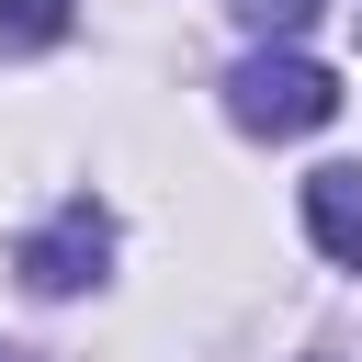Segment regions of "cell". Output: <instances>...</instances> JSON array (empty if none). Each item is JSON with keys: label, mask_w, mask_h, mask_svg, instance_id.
Wrapping results in <instances>:
<instances>
[{"label": "cell", "mask_w": 362, "mask_h": 362, "mask_svg": "<svg viewBox=\"0 0 362 362\" xmlns=\"http://www.w3.org/2000/svg\"><path fill=\"white\" fill-rule=\"evenodd\" d=\"M226 113H238L249 136H317V124L339 113V79H328L317 57H294V45H260V57L226 68Z\"/></svg>", "instance_id": "cell-1"}, {"label": "cell", "mask_w": 362, "mask_h": 362, "mask_svg": "<svg viewBox=\"0 0 362 362\" xmlns=\"http://www.w3.org/2000/svg\"><path fill=\"white\" fill-rule=\"evenodd\" d=\"M102 260H113V215L102 204H57V226L23 238V294H79Z\"/></svg>", "instance_id": "cell-2"}, {"label": "cell", "mask_w": 362, "mask_h": 362, "mask_svg": "<svg viewBox=\"0 0 362 362\" xmlns=\"http://www.w3.org/2000/svg\"><path fill=\"white\" fill-rule=\"evenodd\" d=\"M305 238L339 272H362V170H305Z\"/></svg>", "instance_id": "cell-3"}, {"label": "cell", "mask_w": 362, "mask_h": 362, "mask_svg": "<svg viewBox=\"0 0 362 362\" xmlns=\"http://www.w3.org/2000/svg\"><path fill=\"white\" fill-rule=\"evenodd\" d=\"M79 0H0V45H57Z\"/></svg>", "instance_id": "cell-4"}, {"label": "cell", "mask_w": 362, "mask_h": 362, "mask_svg": "<svg viewBox=\"0 0 362 362\" xmlns=\"http://www.w3.org/2000/svg\"><path fill=\"white\" fill-rule=\"evenodd\" d=\"M238 23H249V34H305L317 0H238Z\"/></svg>", "instance_id": "cell-5"}, {"label": "cell", "mask_w": 362, "mask_h": 362, "mask_svg": "<svg viewBox=\"0 0 362 362\" xmlns=\"http://www.w3.org/2000/svg\"><path fill=\"white\" fill-rule=\"evenodd\" d=\"M0 362H11V351H0Z\"/></svg>", "instance_id": "cell-6"}]
</instances>
